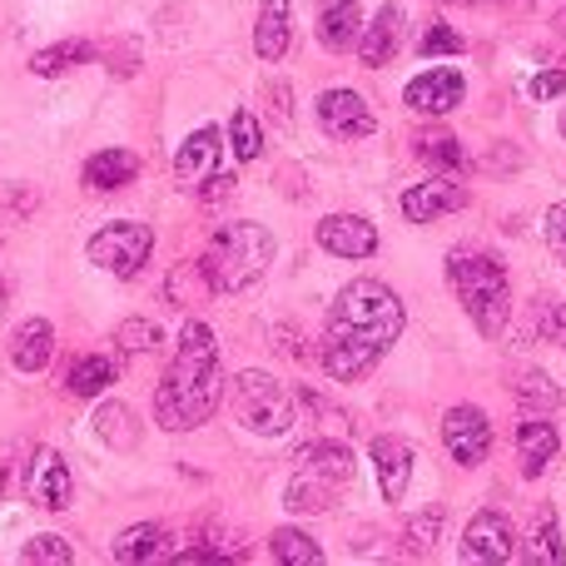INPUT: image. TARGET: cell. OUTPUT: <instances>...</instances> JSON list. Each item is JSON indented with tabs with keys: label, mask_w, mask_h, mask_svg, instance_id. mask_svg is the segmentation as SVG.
<instances>
[{
	"label": "cell",
	"mask_w": 566,
	"mask_h": 566,
	"mask_svg": "<svg viewBox=\"0 0 566 566\" xmlns=\"http://www.w3.org/2000/svg\"><path fill=\"white\" fill-rule=\"evenodd\" d=\"M448 283L458 293L462 313L472 318V328L482 338H497L512 318V283L507 269L497 264L492 254H452L448 259Z\"/></svg>",
	"instance_id": "2"
},
{
	"label": "cell",
	"mask_w": 566,
	"mask_h": 566,
	"mask_svg": "<svg viewBox=\"0 0 566 566\" xmlns=\"http://www.w3.org/2000/svg\"><path fill=\"white\" fill-rule=\"evenodd\" d=\"M318 125L328 129L333 139H368L373 129H378V119H373L368 99H363L358 90L338 85V90H323L318 95Z\"/></svg>",
	"instance_id": "10"
},
{
	"label": "cell",
	"mask_w": 566,
	"mask_h": 566,
	"mask_svg": "<svg viewBox=\"0 0 566 566\" xmlns=\"http://www.w3.org/2000/svg\"><path fill=\"white\" fill-rule=\"evenodd\" d=\"M537 333L566 348V303H557V308H542V328H537Z\"/></svg>",
	"instance_id": "41"
},
{
	"label": "cell",
	"mask_w": 566,
	"mask_h": 566,
	"mask_svg": "<svg viewBox=\"0 0 566 566\" xmlns=\"http://www.w3.org/2000/svg\"><path fill=\"white\" fill-rule=\"evenodd\" d=\"M532 99H557L566 95V70H542V75H532Z\"/></svg>",
	"instance_id": "40"
},
{
	"label": "cell",
	"mask_w": 566,
	"mask_h": 566,
	"mask_svg": "<svg viewBox=\"0 0 566 566\" xmlns=\"http://www.w3.org/2000/svg\"><path fill=\"white\" fill-rule=\"evenodd\" d=\"M557 30H562V35H566V6H562V15H557Z\"/></svg>",
	"instance_id": "43"
},
{
	"label": "cell",
	"mask_w": 566,
	"mask_h": 566,
	"mask_svg": "<svg viewBox=\"0 0 566 566\" xmlns=\"http://www.w3.org/2000/svg\"><path fill=\"white\" fill-rule=\"evenodd\" d=\"M109 382H115V363H109L105 353H80L65 373V388L75 392V398H95V392H105Z\"/></svg>",
	"instance_id": "27"
},
{
	"label": "cell",
	"mask_w": 566,
	"mask_h": 566,
	"mask_svg": "<svg viewBox=\"0 0 566 566\" xmlns=\"http://www.w3.org/2000/svg\"><path fill=\"white\" fill-rule=\"evenodd\" d=\"M328 497H333V488H328V482H318V478H303V472H293L289 492H283V502H289V512H323V507H328Z\"/></svg>",
	"instance_id": "34"
},
{
	"label": "cell",
	"mask_w": 566,
	"mask_h": 566,
	"mask_svg": "<svg viewBox=\"0 0 566 566\" xmlns=\"http://www.w3.org/2000/svg\"><path fill=\"white\" fill-rule=\"evenodd\" d=\"M105 70L109 75H119V80H129L139 70V45H129V40H119V50L109 45L105 50Z\"/></svg>",
	"instance_id": "39"
},
{
	"label": "cell",
	"mask_w": 566,
	"mask_h": 566,
	"mask_svg": "<svg viewBox=\"0 0 566 566\" xmlns=\"http://www.w3.org/2000/svg\"><path fill=\"white\" fill-rule=\"evenodd\" d=\"M358 30H363V6L358 0H323L318 10V45L343 55V50L358 45Z\"/></svg>",
	"instance_id": "20"
},
{
	"label": "cell",
	"mask_w": 566,
	"mask_h": 566,
	"mask_svg": "<svg viewBox=\"0 0 566 566\" xmlns=\"http://www.w3.org/2000/svg\"><path fill=\"white\" fill-rule=\"evenodd\" d=\"M115 343H119V353H149V348H159V323H149V318H125L115 328Z\"/></svg>",
	"instance_id": "35"
},
{
	"label": "cell",
	"mask_w": 566,
	"mask_h": 566,
	"mask_svg": "<svg viewBox=\"0 0 566 566\" xmlns=\"http://www.w3.org/2000/svg\"><path fill=\"white\" fill-rule=\"evenodd\" d=\"M50 358H55V328L45 318H25L10 333V363L20 373H45Z\"/></svg>",
	"instance_id": "19"
},
{
	"label": "cell",
	"mask_w": 566,
	"mask_h": 566,
	"mask_svg": "<svg viewBox=\"0 0 566 566\" xmlns=\"http://www.w3.org/2000/svg\"><path fill=\"white\" fill-rule=\"evenodd\" d=\"M313 239H318V249H328V254H338V259H373V254H378V229H373L363 214H328V219H318Z\"/></svg>",
	"instance_id": "14"
},
{
	"label": "cell",
	"mask_w": 566,
	"mask_h": 566,
	"mask_svg": "<svg viewBox=\"0 0 566 566\" xmlns=\"http://www.w3.org/2000/svg\"><path fill=\"white\" fill-rule=\"evenodd\" d=\"M412 155L428 159V165H442V169H462L458 135H442V129H422V135L412 139Z\"/></svg>",
	"instance_id": "31"
},
{
	"label": "cell",
	"mask_w": 566,
	"mask_h": 566,
	"mask_svg": "<svg viewBox=\"0 0 566 566\" xmlns=\"http://www.w3.org/2000/svg\"><path fill=\"white\" fill-rule=\"evenodd\" d=\"M289 0H264L259 6V25H254V50H259V60H283V50H289V35H293V25H289Z\"/></svg>",
	"instance_id": "24"
},
{
	"label": "cell",
	"mask_w": 566,
	"mask_h": 566,
	"mask_svg": "<svg viewBox=\"0 0 566 566\" xmlns=\"http://www.w3.org/2000/svg\"><path fill=\"white\" fill-rule=\"evenodd\" d=\"M169 557V527L159 522H139L115 537V562H165Z\"/></svg>",
	"instance_id": "23"
},
{
	"label": "cell",
	"mask_w": 566,
	"mask_h": 566,
	"mask_svg": "<svg viewBox=\"0 0 566 566\" xmlns=\"http://www.w3.org/2000/svg\"><path fill=\"white\" fill-rule=\"evenodd\" d=\"M269 552H274V562H283V566H318L323 562V547L298 527H279L274 537H269Z\"/></svg>",
	"instance_id": "28"
},
{
	"label": "cell",
	"mask_w": 566,
	"mask_h": 566,
	"mask_svg": "<svg viewBox=\"0 0 566 566\" xmlns=\"http://www.w3.org/2000/svg\"><path fill=\"white\" fill-rule=\"evenodd\" d=\"M25 492L35 507L45 512H65L70 497H75V478H70V462L60 458L55 448H35L30 458V472H25Z\"/></svg>",
	"instance_id": "11"
},
{
	"label": "cell",
	"mask_w": 566,
	"mask_h": 566,
	"mask_svg": "<svg viewBox=\"0 0 566 566\" xmlns=\"http://www.w3.org/2000/svg\"><path fill=\"white\" fill-rule=\"evenodd\" d=\"M542 239H547V249L566 264V205L547 209V219H542Z\"/></svg>",
	"instance_id": "38"
},
{
	"label": "cell",
	"mask_w": 566,
	"mask_h": 566,
	"mask_svg": "<svg viewBox=\"0 0 566 566\" xmlns=\"http://www.w3.org/2000/svg\"><path fill=\"white\" fill-rule=\"evenodd\" d=\"M462 557L478 562V566H502L517 557V532H512L507 512H478L462 532Z\"/></svg>",
	"instance_id": "9"
},
{
	"label": "cell",
	"mask_w": 566,
	"mask_h": 566,
	"mask_svg": "<svg viewBox=\"0 0 566 566\" xmlns=\"http://www.w3.org/2000/svg\"><path fill=\"white\" fill-rule=\"evenodd\" d=\"M412 462H418V452H412L408 438H398V432L373 438V468H378L382 502H402V492H408V482H412Z\"/></svg>",
	"instance_id": "17"
},
{
	"label": "cell",
	"mask_w": 566,
	"mask_h": 566,
	"mask_svg": "<svg viewBox=\"0 0 566 566\" xmlns=\"http://www.w3.org/2000/svg\"><path fill=\"white\" fill-rule=\"evenodd\" d=\"M527 562H552V566L566 562L562 532H557V512H552V507L537 512V537H532V547H527Z\"/></svg>",
	"instance_id": "33"
},
{
	"label": "cell",
	"mask_w": 566,
	"mask_h": 566,
	"mask_svg": "<svg viewBox=\"0 0 566 566\" xmlns=\"http://www.w3.org/2000/svg\"><path fill=\"white\" fill-rule=\"evenodd\" d=\"M219 155H224V129L219 125H199L195 135L179 145V155H175V179L185 189H199L209 175L219 169Z\"/></svg>",
	"instance_id": "16"
},
{
	"label": "cell",
	"mask_w": 566,
	"mask_h": 566,
	"mask_svg": "<svg viewBox=\"0 0 566 566\" xmlns=\"http://www.w3.org/2000/svg\"><path fill=\"white\" fill-rule=\"evenodd\" d=\"M229 149H234V159H259L264 155V129H259L254 109H234V119H229Z\"/></svg>",
	"instance_id": "32"
},
{
	"label": "cell",
	"mask_w": 566,
	"mask_h": 566,
	"mask_svg": "<svg viewBox=\"0 0 566 566\" xmlns=\"http://www.w3.org/2000/svg\"><path fill=\"white\" fill-rule=\"evenodd\" d=\"M512 392H517V402H522V408H537V412H547V408H557V402H562V388H557V382H552L542 368L517 373V382H512Z\"/></svg>",
	"instance_id": "30"
},
{
	"label": "cell",
	"mask_w": 566,
	"mask_h": 566,
	"mask_svg": "<svg viewBox=\"0 0 566 566\" xmlns=\"http://www.w3.org/2000/svg\"><path fill=\"white\" fill-rule=\"evenodd\" d=\"M219 398H224V373H219L214 328L189 318L185 333H179L175 363H169L165 382L155 392V422L165 432H195L214 418Z\"/></svg>",
	"instance_id": "1"
},
{
	"label": "cell",
	"mask_w": 566,
	"mask_h": 566,
	"mask_svg": "<svg viewBox=\"0 0 566 566\" xmlns=\"http://www.w3.org/2000/svg\"><path fill=\"white\" fill-rule=\"evenodd\" d=\"M557 129H562V139H566V115H562V125H557Z\"/></svg>",
	"instance_id": "44"
},
{
	"label": "cell",
	"mask_w": 566,
	"mask_h": 566,
	"mask_svg": "<svg viewBox=\"0 0 566 566\" xmlns=\"http://www.w3.org/2000/svg\"><path fill=\"white\" fill-rule=\"evenodd\" d=\"M135 175H139V159L129 149H99V155L85 159V185L95 195H115V189L135 185Z\"/></svg>",
	"instance_id": "21"
},
{
	"label": "cell",
	"mask_w": 566,
	"mask_h": 566,
	"mask_svg": "<svg viewBox=\"0 0 566 566\" xmlns=\"http://www.w3.org/2000/svg\"><path fill=\"white\" fill-rule=\"evenodd\" d=\"M90 55H95V45H90V40H60V45H45V50H35V55H30V75H40V80L70 75V70H80Z\"/></svg>",
	"instance_id": "25"
},
{
	"label": "cell",
	"mask_w": 566,
	"mask_h": 566,
	"mask_svg": "<svg viewBox=\"0 0 566 566\" xmlns=\"http://www.w3.org/2000/svg\"><path fill=\"white\" fill-rule=\"evenodd\" d=\"M85 254H90V264L105 269V274L135 279L139 269L149 264V254H155V229L139 224V219H119V224H105L99 234H90Z\"/></svg>",
	"instance_id": "6"
},
{
	"label": "cell",
	"mask_w": 566,
	"mask_h": 566,
	"mask_svg": "<svg viewBox=\"0 0 566 566\" xmlns=\"http://www.w3.org/2000/svg\"><path fill=\"white\" fill-rule=\"evenodd\" d=\"M229 402H234V418L259 438H283L298 422V398L259 368H244L229 382Z\"/></svg>",
	"instance_id": "5"
},
{
	"label": "cell",
	"mask_w": 566,
	"mask_h": 566,
	"mask_svg": "<svg viewBox=\"0 0 566 566\" xmlns=\"http://www.w3.org/2000/svg\"><path fill=\"white\" fill-rule=\"evenodd\" d=\"M462 205H468V185L458 175H432L402 195V219L408 224H432L442 214H458Z\"/></svg>",
	"instance_id": "12"
},
{
	"label": "cell",
	"mask_w": 566,
	"mask_h": 566,
	"mask_svg": "<svg viewBox=\"0 0 566 566\" xmlns=\"http://www.w3.org/2000/svg\"><path fill=\"white\" fill-rule=\"evenodd\" d=\"M328 323H338V328H358L378 343H392L402 333V323H408V313H402L398 293H392L382 279H353V283H343L338 298H333Z\"/></svg>",
	"instance_id": "4"
},
{
	"label": "cell",
	"mask_w": 566,
	"mask_h": 566,
	"mask_svg": "<svg viewBox=\"0 0 566 566\" xmlns=\"http://www.w3.org/2000/svg\"><path fill=\"white\" fill-rule=\"evenodd\" d=\"M229 189H234V175H209L205 179V189H199V199H205V205H214V199H229Z\"/></svg>",
	"instance_id": "42"
},
{
	"label": "cell",
	"mask_w": 566,
	"mask_h": 566,
	"mask_svg": "<svg viewBox=\"0 0 566 566\" xmlns=\"http://www.w3.org/2000/svg\"><path fill=\"white\" fill-rule=\"evenodd\" d=\"M382 353H388V343L368 338V333H358V328H338V323H328L318 358H323V368H328V378L358 382L368 368H378Z\"/></svg>",
	"instance_id": "7"
},
{
	"label": "cell",
	"mask_w": 566,
	"mask_h": 566,
	"mask_svg": "<svg viewBox=\"0 0 566 566\" xmlns=\"http://www.w3.org/2000/svg\"><path fill=\"white\" fill-rule=\"evenodd\" d=\"M165 293H169L175 308H189V303H199L205 293H214V283H209L205 264H175L169 269V279H165Z\"/></svg>",
	"instance_id": "29"
},
{
	"label": "cell",
	"mask_w": 566,
	"mask_h": 566,
	"mask_svg": "<svg viewBox=\"0 0 566 566\" xmlns=\"http://www.w3.org/2000/svg\"><path fill=\"white\" fill-rule=\"evenodd\" d=\"M293 472L318 478V482H328V488H343V482L353 478V452L343 448V442H333V438L303 442V448L293 452Z\"/></svg>",
	"instance_id": "18"
},
{
	"label": "cell",
	"mask_w": 566,
	"mask_h": 566,
	"mask_svg": "<svg viewBox=\"0 0 566 566\" xmlns=\"http://www.w3.org/2000/svg\"><path fill=\"white\" fill-rule=\"evenodd\" d=\"M462 95H468V80L458 75V70H422V75L408 80V90H402V99H408V109H418V115H452V109L462 105Z\"/></svg>",
	"instance_id": "13"
},
{
	"label": "cell",
	"mask_w": 566,
	"mask_h": 566,
	"mask_svg": "<svg viewBox=\"0 0 566 566\" xmlns=\"http://www.w3.org/2000/svg\"><path fill=\"white\" fill-rule=\"evenodd\" d=\"M462 50H468V40H462L452 25H432L428 35L418 40V55L422 60H432V55H462Z\"/></svg>",
	"instance_id": "37"
},
{
	"label": "cell",
	"mask_w": 566,
	"mask_h": 566,
	"mask_svg": "<svg viewBox=\"0 0 566 566\" xmlns=\"http://www.w3.org/2000/svg\"><path fill=\"white\" fill-rule=\"evenodd\" d=\"M557 448H562V438L552 422L527 418L517 428V452H522V472H527V478H542V472L552 468V458H557Z\"/></svg>",
	"instance_id": "22"
},
{
	"label": "cell",
	"mask_w": 566,
	"mask_h": 566,
	"mask_svg": "<svg viewBox=\"0 0 566 566\" xmlns=\"http://www.w3.org/2000/svg\"><path fill=\"white\" fill-rule=\"evenodd\" d=\"M402 40H408V25H402V6H398V0H388V6H378L373 25L358 30V60H363L368 70L392 65V55L402 50Z\"/></svg>",
	"instance_id": "15"
},
{
	"label": "cell",
	"mask_w": 566,
	"mask_h": 566,
	"mask_svg": "<svg viewBox=\"0 0 566 566\" xmlns=\"http://www.w3.org/2000/svg\"><path fill=\"white\" fill-rule=\"evenodd\" d=\"M442 442H448L452 462H462V468H482L492 452V422L482 408H472V402H458V408L442 412Z\"/></svg>",
	"instance_id": "8"
},
{
	"label": "cell",
	"mask_w": 566,
	"mask_h": 566,
	"mask_svg": "<svg viewBox=\"0 0 566 566\" xmlns=\"http://www.w3.org/2000/svg\"><path fill=\"white\" fill-rule=\"evenodd\" d=\"M199 264H205L214 293H244L249 283H259L269 274V264H274V234H269L264 224H249V219L224 224L209 239Z\"/></svg>",
	"instance_id": "3"
},
{
	"label": "cell",
	"mask_w": 566,
	"mask_h": 566,
	"mask_svg": "<svg viewBox=\"0 0 566 566\" xmlns=\"http://www.w3.org/2000/svg\"><path fill=\"white\" fill-rule=\"evenodd\" d=\"M95 438L105 442V448H115V452H129L139 442L135 412H129L125 402H99L95 408Z\"/></svg>",
	"instance_id": "26"
},
{
	"label": "cell",
	"mask_w": 566,
	"mask_h": 566,
	"mask_svg": "<svg viewBox=\"0 0 566 566\" xmlns=\"http://www.w3.org/2000/svg\"><path fill=\"white\" fill-rule=\"evenodd\" d=\"M20 557L40 562V566H65V562H75V547H70L65 537H55V532H45V537H30Z\"/></svg>",
	"instance_id": "36"
}]
</instances>
